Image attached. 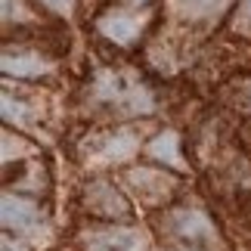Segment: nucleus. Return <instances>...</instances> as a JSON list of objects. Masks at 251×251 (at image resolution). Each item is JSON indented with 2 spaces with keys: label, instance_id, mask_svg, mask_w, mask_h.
I'll return each instance as SVG.
<instances>
[{
  "label": "nucleus",
  "instance_id": "nucleus-1",
  "mask_svg": "<svg viewBox=\"0 0 251 251\" xmlns=\"http://www.w3.org/2000/svg\"><path fill=\"white\" fill-rule=\"evenodd\" d=\"M96 100L115 105V109H124L130 115H146L152 112V96L140 81H130L127 75L118 72H100L96 78Z\"/></svg>",
  "mask_w": 251,
  "mask_h": 251
},
{
  "label": "nucleus",
  "instance_id": "nucleus-2",
  "mask_svg": "<svg viewBox=\"0 0 251 251\" xmlns=\"http://www.w3.org/2000/svg\"><path fill=\"white\" fill-rule=\"evenodd\" d=\"M87 251H146V236L133 226H100L84 233Z\"/></svg>",
  "mask_w": 251,
  "mask_h": 251
},
{
  "label": "nucleus",
  "instance_id": "nucleus-3",
  "mask_svg": "<svg viewBox=\"0 0 251 251\" xmlns=\"http://www.w3.org/2000/svg\"><path fill=\"white\" fill-rule=\"evenodd\" d=\"M0 208H3L0 217H3L6 229H16V233H37V226H41V211H37L34 201L6 192L3 201H0Z\"/></svg>",
  "mask_w": 251,
  "mask_h": 251
},
{
  "label": "nucleus",
  "instance_id": "nucleus-4",
  "mask_svg": "<svg viewBox=\"0 0 251 251\" xmlns=\"http://www.w3.org/2000/svg\"><path fill=\"white\" fill-rule=\"evenodd\" d=\"M96 28L102 31V37H109V41L121 44V47H127V44H133L140 37L143 22L137 16H127V13H105V16H100Z\"/></svg>",
  "mask_w": 251,
  "mask_h": 251
},
{
  "label": "nucleus",
  "instance_id": "nucleus-5",
  "mask_svg": "<svg viewBox=\"0 0 251 251\" xmlns=\"http://www.w3.org/2000/svg\"><path fill=\"white\" fill-rule=\"evenodd\" d=\"M3 75L9 78H41L44 72H50V62L41 59L37 53H28V50H6L3 53V62H0Z\"/></svg>",
  "mask_w": 251,
  "mask_h": 251
},
{
  "label": "nucleus",
  "instance_id": "nucleus-6",
  "mask_svg": "<svg viewBox=\"0 0 251 251\" xmlns=\"http://www.w3.org/2000/svg\"><path fill=\"white\" fill-rule=\"evenodd\" d=\"M174 229L183 239H214V226L201 211H177L174 214Z\"/></svg>",
  "mask_w": 251,
  "mask_h": 251
},
{
  "label": "nucleus",
  "instance_id": "nucleus-7",
  "mask_svg": "<svg viewBox=\"0 0 251 251\" xmlns=\"http://www.w3.org/2000/svg\"><path fill=\"white\" fill-rule=\"evenodd\" d=\"M133 152H137V140H133V133L124 130V133H112V137H105L100 152H96V158H102V161H124V158H130Z\"/></svg>",
  "mask_w": 251,
  "mask_h": 251
},
{
  "label": "nucleus",
  "instance_id": "nucleus-8",
  "mask_svg": "<svg viewBox=\"0 0 251 251\" xmlns=\"http://www.w3.org/2000/svg\"><path fill=\"white\" fill-rule=\"evenodd\" d=\"M87 201H90V208H96L100 214H127L124 199H121L112 186H105V183H96V186H90V196H87Z\"/></svg>",
  "mask_w": 251,
  "mask_h": 251
},
{
  "label": "nucleus",
  "instance_id": "nucleus-9",
  "mask_svg": "<svg viewBox=\"0 0 251 251\" xmlns=\"http://www.w3.org/2000/svg\"><path fill=\"white\" fill-rule=\"evenodd\" d=\"M149 155H152V158H158V161H168L171 168H180V171H183V158H180V140H177V133H174V130L158 133V137L149 143Z\"/></svg>",
  "mask_w": 251,
  "mask_h": 251
},
{
  "label": "nucleus",
  "instance_id": "nucleus-10",
  "mask_svg": "<svg viewBox=\"0 0 251 251\" xmlns=\"http://www.w3.org/2000/svg\"><path fill=\"white\" fill-rule=\"evenodd\" d=\"M174 3L186 19H214L229 6V0H174Z\"/></svg>",
  "mask_w": 251,
  "mask_h": 251
},
{
  "label": "nucleus",
  "instance_id": "nucleus-11",
  "mask_svg": "<svg viewBox=\"0 0 251 251\" xmlns=\"http://www.w3.org/2000/svg\"><path fill=\"white\" fill-rule=\"evenodd\" d=\"M25 105L22 102H13V96H3V118L6 121H16V124H22L25 121Z\"/></svg>",
  "mask_w": 251,
  "mask_h": 251
},
{
  "label": "nucleus",
  "instance_id": "nucleus-12",
  "mask_svg": "<svg viewBox=\"0 0 251 251\" xmlns=\"http://www.w3.org/2000/svg\"><path fill=\"white\" fill-rule=\"evenodd\" d=\"M41 3L50 9V13H59V16H69L75 9V0H41Z\"/></svg>",
  "mask_w": 251,
  "mask_h": 251
},
{
  "label": "nucleus",
  "instance_id": "nucleus-13",
  "mask_svg": "<svg viewBox=\"0 0 251 251\" xmlns=\"http://www.w3.org/2000/svg\"><path fill=\"white\" fill-rule=\"evenodd\" d=\"M0 248H3V251H28V248H25V242H16V239H9V236H3Z\"/></svg>",
  "mask_w": 251,
  "mask_h": 251
},
{
  "label": "nucleus",
  "instance_id": "nucleus-14",
  "mask_svg": "<svg viewBox=\"0 0 251 251\" xmlns=\"http://www.w3.org/2000/svg\"><path fill=\"white\" fill-rule=\"evenodd\" d=\"M242 13H245V25H251V0L242 3Z\"/></svg>",
  "mask_w": 251,
  "mask_h": 251
},
{
  "label": "nucleus",
  "instance_id": "nucleus-15",
  "mask_svg": "<svg viewBox=\"0 0 251 251\" xmlns=\"http://www.w3.org/2000/svg\"><path fill=\"white\" fill-rule=\"evenodd\" d=\"M6 9H9V0H3V13H6Z\"/></svg>",
  "mask_w": 251,
  "mask_h": 251
}]
</instances>
